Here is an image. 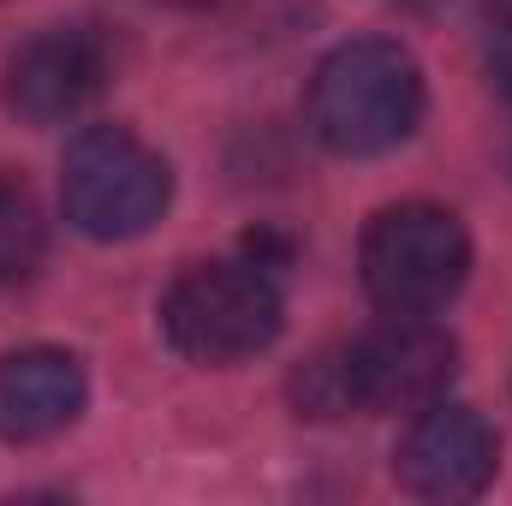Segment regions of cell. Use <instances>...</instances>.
<instances>
[{
    "mask_svg": "<svg viewBox=\"0 0 512 506\" xmlns=\"http://www.w3.org/2000/svg\"><path fill=\"white\" fill-rule=\"evenodd\" d=\"M423 120V72L417 60L382 42H346L334 48L310 78V131L334 155H387Z\"/></svg>",
    "mask_w": 512,
    "mask_h": 506,
    "instance_id": "cell-1",
    "label": "cell"
},
{
    "mask_svg": "<svg viewBox=\"0 0 512 506\" xmlns=\"http://www.w3.org/2000/svg\"><path fill=\"white\" fill-rule=\"evenodd\" d=\"M161 334L191 364H239L280 334V286L262 262H197L161 298Z\"/></svg>",
    "mask_w": 512,
    "mask_h": 506,
    "instance_id": "cell-2",
    "label": "cell"
},
{
    "mask_svg": "<svg viewBox=\"0 0 512 506\" xmlns=\"http://www.w3.org/2000/svg\"><path fill=\"white\" fill-rule=\"evenodd\" d=\"M173 197L167 161L126 126H90L60 161V203L84 239L120 245L161 221Z\"/></svg>",
    "mask_w": 512,
    "mask_h": 506,
    "instance_id": "cell-3",
    "label": "cell"
},
{
    "mask_svg": "<svg viewBox=\"0 0 512 506\" xmlns=\"http://www.w3.org/2000/svg\"><path fill=\"white\" fill-rule=\"evenodd\" d=\"M364 292L387 316H435L471 274V239L459 215L435 203H393L364 227Z\"/></svg>",
    "mask_w": 512,
    "mask_h": 506,
    "instance_id": "cell-4",
    "label": "cell"
},
{
    "mask_svg": "<svg viewBox=\"0 0 512 506\" xmlns=\"http://www.w3.org/2000/svg\"><path fill=\"white\" fill-rule=\"evenodd\" d=\"M352 411H423L447 393L459 370V346L429 316H387L382 328L340 346Z\"/></svg>",
    "mask_w": 512,
    "mask_h": 506,
    "instance_id": "cell-5",
    "label": "cell"
},
{
    "mask_svg": "<svg viewBox=\"0 0 512 506\" xmlns=\"http://www.w3.org/2000/svg\"><path fill=\"white\" fill-rule=\"evenodd\" d=\"M108 84V48L102 36L60 24V30H36L30 42H18V54L6 60L0 96L24 126H60L72 114H84Z\"/></svg>",
    "mask_w": 512,
    "mask_h": 506,
    "instance_id": "cell-6",
    "label": "cell"
},
{
    "mask_svg": "<svg viewBox=\"0 0 512 506\" xmlns=\"http://www.w3.org/2000/svg\"><path fill=\"white\" fill-rule=\"evenodd\" d=\"M393 477L399 489H411L417 501H471L489 489L495 477V429L471 411V405H441L429 399L411 429L399 435L393 453Z\"/></svg>",
    "mask_w": 512,
    "mask_h": 506,
    "instance_id": "cell-7",
    "label": "cell"
},
{
    "mask_svg": "<svg viewBox=\"0 0 512 506\" xmlns=\"http://www.w3.org/2000/svg\"><path fill=\"white\" fill-rule=\"evenodd\" d=\"M84 364L60 346H24L0 358V441H48L84 411Z\"/></svg>",
    "mask_w": 512,
    "mask_h": 506,
    "instance_id": "cell-8",
    "label": "cell"
},
{
    "mask_svg": "<svg viewBox=\"0 0 512 506\" xmlns=\"http://www.w3.org/2000/svg\"><path fill=\"white\" fill-rule=\"evenodd\" d=\"M42 251H48V221H42L36 197L18 179H0V286L30 280Z\"/></svg>",
    "mask_w": 512,
    "mask_h": 506,
    "instance_id": "cell-9",
    "label": "cell"
},
{
    "mask_svg": "<svg viewBox=\"0 0 512 506\" xmlns=\"http://www.w3.org/2000/svg\"><path fill=\"white\" fill-rule=\"evenodd\" d=\"M483 6H489V12H495L501 24H512V0H483Z\"/></svg>",
    "mask_w": 512,
    "mask_h": 506,
    "instance_id": "cell-10",
    "label": "cell"
},
{
    "mask_svg": "<svg viewBox=\"0 0 512 506\" xmlns=\"http://www.w3.org/2000/svg\"><path fill=\"white\" fill-rule=\"evenodd\" d=\"M185 6H215V0H185Z\"/></svg>",
    "mask_w": 512,
    "mask_h": 506,
    "instance_id": "cell-11",
    "label": "cell"
}]
</instances>
